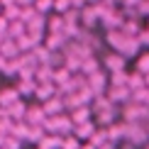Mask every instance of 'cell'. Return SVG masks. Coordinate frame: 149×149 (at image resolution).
Wrapping results in <instances>:
<instances>
[{
  "label": "cell",
  "instance_id": "cell-5",
  "mask_svg": "<svg viewBox=\"0 0 149 149\" xmlns=\"http://www.w3.org/2000/svg\"><path fill=\"white\" fill-rule=\"evenodd\" d=\"M47 120V115H44V110H42V103H34V105H27V115H24V122L27 125H39L42 127V122Z\"/></svg>",
  "mask_w": 149,
  "mask_h": 149
},
{
  "label": "cell",
  "instance_id": "cell-4",
  "mask_svg": "<svg viewBox=\"0 0 149 149\" xmlns=\"http://www.w3.org/2000/svg\"><path fill=\"white\" fill-rule=\"evenodd\" d=\"M86 81H88V88L93 95H105V91H108V73L105 71H98L93 73V76H86Z\"/></svg>",
  "mask_w": 149,
  "mask_h": 149
},
{
  "label": "cell",
  "instance_id": "cell-43",
  "mask_svg": "<svg viewBox=\"0 0 149 149\" xmlns=\"http://www.w3.org/2000/svg\"><path fill=\"white\" fill-rule=\"evenodd\" d=\"M147 29H149V17H147Z\"/></svg>",
  "mask_w": 149,
  "mask_h": 149
},
{
  "label": "cell",
  "instance_id": "cell-21",
  "mask_svg": "<svg viewBox=\"0 0 149 149\" xmlns=\"http://www.w3.org/2000/svg\"><path fill=\"white\" fill-rule=\"evenodd\" d=\"M54 69L52 66H37L34 69V83H52Z\"/></svg>",
  "mask_w": 149,
  "mask_h": 149
},
{
  "label": "cell",
  "instance_id": "cell-19",
  "mask_svg": "<svg viewBox=\"0 0 149 149\" xmlns=\"http://www.w3.org/2000/svg\"><path fill=\"white\" fill-rule=\"evenodd\" d=\"M34 88H37L34 78H20V81H17V86H15V91L20 93V98H24V95H34Z\"/></svg>",
  "mask_w": 149,
  "mask_h": 149
},
{
  "label": "cell",
  "instance_id": "cell-11",
  "mask_svg": "<svg viewBox=\"0 0 149 149\" xmlns=\"http://www.w3.org/2000/svg\"><path fill=\"white\" fill-rule=\"evenodd\" d=\"M71 122H73V127L76 125H83V122H91L93 120V113H91V105H81V108L76 110H71Z\"/></svg>",
  "mask_w": 149,
  "mask_h": 149
},
{
  "label": "cell",
  "instance_id": "cell-28",
  "mask_svg": "<svg viewBox=\"0 0 149 149\" xmlns=\"http://www.w3.org/2000/svg\"><path fill=\"white\" fill-rule=\"evenodd\" d=\"M108 86H127V71L108 73Z\"/></svg>",
  "mask_w": 149,
  "mask_h": 149
},
{
  "label": "cell",
  "instance_id": "cell-6",
  "mask_svg": "<svg viewBox=\"0 0 149 149\" xmlns=\"http://www.w3.org/2000/svg\"><path fill=\"white\" fill-rule=\"evenodd\" d=\"M20 100V93L15 91V86H5V88H0V110H8L12 103Z\"/></svg>",
  "mask_w": 149,
  "mask_h": 149
},
{
  "label": "cell",
  "instance_id": "cell-33",
  "mask_svg": "<svg viewBox=\"0 0 149 149\" xmlns=\"http://www.w3.org/2000/svg\"><path fill=\"white\" fill-rule=\"evenodd\" d=\"M34 15H37V10L32 8V5H27V8H22V12H20V22H24V24H27Z\"/></svg>",
  "mask_w": 149,
  "mask_h": 149
},
{
  "label": "cell",
  "instance_id": "cell-7",
  "mask_svg": "<svg viewBox=\"0 0 149 149\" xmlns=\"http://www.w3.org/2000/svg\"><path fill=\"white\" fill-rule=\"evenodd\" d=\"M5 115H8L12 122H22V120H24V115H27V103H24L22 98H20L17 103H12L10 108L5 110Z\"/></svg>",
  "mask_w": 149,
  "mask_h": 149
},
{
  "label": "cell",
  "instance_id": "cell-39",
  "mask_svg": "<svg viewBox=\"0 0 149 149\" xmlns=\"http://www.w3.org/2000/svg\"><path fill=\"white\" fill-rule=\"evenodd\" d=\"M17 0H0V8H8V5H15Z\"/></svg>",
  "mask_w": 149,
  "mask_h": 149
},
{
  "label": "cell",
  "instance_id": "cell-15",
  "mask_svg": "<svg viewBox=\"0 0 149 149\" xmlns=\"http://www.w3.org/2000/svg\"><path fill=\"white\" fill-rule=\"evenodd\" d=\"M122 42H125V34H122V29H108V32H105V44L113 49V52H120Z\"/></svg>",
  "mask_w": 149,
  "mask_h": 149
},
{
  "label": "cell",
  "instance_id": "cell-9",
  "mask_svg": "<svg viewBox=\"0 0 149 149\" xmlns=\"http://www.w3.org/2000/svg\"><path fill=\"white\" fill-rule=\"evenodd\" d=\"M0 56H3V59H17V56H20L15 39H10V37H0Z\"/></svg>",
  "mask_w": 149,
  "mask_h": 149
},
{
  "label": "cell",
  "instance_id": "cell-42",
  "mask_svg": "<svg viewBox=\"0 0 149 149\" xmlns=\"http://www.w3.org/2000/svg\"><path fill=\"white\" fill-rule=\"evenodd\" d=\"M3 142H5V134H0V147H3Z\"/></svg>",
  "mask_w": 149,
  "mask_h": 149
},
{
  "label": "cell",
  "instance_id": "cell-3",
  "mask_svg": "<svg viewBox=\"0 0 149 149\" xmlns=\"http://www.w3.org/2000/svg\"><path fill=\"white\" fill-rule=\"evenodd\" d=\"M78 22L83 29H93L98 22H100V17H98V8L95 5H86L83 10H78Z\"/></svg>",
  "mask_w": 149,
  "mask_h": 149
},
{
  "label": "cell",
  "instance_id": "cell-38",
  "mask_svg": "<svg viewBox=\"0 0 149 149\" xmlns=\"http://www.w3.org/2000/svg\"><path fill=\"white\" fill-rule=\"evenodd\" d=\"M17 5L20 8H27V5H34V0H17Z\"/></svg>",
  "mask_w": 149,
  "mask_h": 149
},
{
  "label": "cell",
  "instance_id": "cell-2",
  "mask_svg": "<svg viewBox=\"0 0 149 149\" xmlns=\"http://www.w3.org/2000/svg\"><path fill=\"white\" fill-rule=\"evenodd\" d=\"M103 69L108 71V73H117V71H127V59L122 56V54H117V52H110L108 56L103 59Z\"/></svg>",
  "mask_w": 149,
  "mask_h": 149
},
{
  "label": "cell",
  "instance_id": "cell-41",
  "mask_svg": "<svg viewBox=\"0 0 149 149\" xmlns=\"http://www.w3.org/2000/svg\"><path fill=\"white\" fill-rule=\"evenodd\" d=\"M144 88H149V73H144Z\"/></svg>",
  "mask_w": 149,
  "mask_h": 149
},
{
  "label": "cell",
  "instance_id": "cell-37",
  "mask_svg": "<svg viewBox=\"0 0 149 149\" xmlns=\"http://www.w3.org/2000/svg\"><path fill=\"white\" fill-rule=\"evenodd\" d=\"M98 149H117V144H115V142H105V144H100Z\"/></svg>",
  "mask_w": 149,
  "mask_h": 149
},
{
  "label": "cell",
  "instance_id": "cell-13",
  "mask_svg": "<svg viewBox=\"0 0 149 149\" xmlns=\"http://www.w3.org/2000/svg\"><path fill=\"white\" fill-rule=\"evenodd\" d=\"M56 95V86L54 83H37V88H34V98L39 103H47L49 98H54Z\"/></svg>",
  "mask_w": 149,
  "mask_h": 149
},
{
  "label": "cell",
  "instance_id": "cell-31",
  "mask_svg": "<svg viewBox=\"0 0 149 149\" xmlns=\"http://www.w3.org/2000/svg\"><path fill=\"white\" fill-rule=\"evenodd\" d=\"M71 10V0H54V12L56 15H66Z\"/></svg>",
  "mask_w": 149,
  "mask_h": 149
},
{
  "label": "cell",
  "instance_id": "cell-20",
  "mask_svg": "<svg viewBox=\"0 0 149 149\" xmlns=\"http://www.w3.org/2000/svg\"><path fill=\"white\" fill-rule=\"evenodd\" d=\"M61 139H64L61 134H44L37 149H61Z\"/></svg>",
  "mask_w": 149,
  "mask_h": 149
},
{
  "label": "cell",
  "instance_id": "cell-23",
  "mask_svg": "<svg viewBox=\"0 0 149 149\" xmlns=\"http://www.w3.org/2000/svg\"><path fill=\"white\" fill-rule=\"evenodd\" d=\"M24 32H27V27H24V22L15 20V22H8V34H5V37H10V39H17V37H22Z\"/></svg>",
  "mask_w": 149,
  "mask_h": 149
},
{
  "label": "cell",
  "instance_id": "cell-14",
  "mask_svg": "<svg viewBox=\"0 0 149 149\" xmlns=\"http://www.w3.org/2000/svg\"><path fill=\"white\" fill-rule=\"evenodd\" d=\"M66 37L64 34H44V42H42V44H44L49 52H61V49L66 47Z\"/></svg>",
  "mask_w": 149,
  "mask_h": 149
},
{
  "label": "cell",
  "instance_id": "cell-1",
  "mask_svg": "<svg viewBox=\"0 0 149 149\" xmlns=\"http://www.w3.org/2000/svg\"><path fill=\"white\" fill-rule=\"evenodd\" d=\"M105 98H108L113 105H125L132 100V93H130L127 86H108V91H105Z\"/></svg>",
  "mask_w": 149,
  "mask_h": 149
},
{
  "label": "cell",
  "instance_id": "cell-44",
  "mask_svg": "<svg viewBox=\"0 0 149 149\" xmlns=\"http://www.w3.org/2000/svg\"><path fill=\"white\" fill-rule=\"evenodd\" d=\"M0 10H3V8H0Z\"/></svg>",
  "mask_w": 149,
  "mask_h": 149
},
{
  "label": "cell",
  "instance_id": "cell-27",
  "mask_svg": "<svg viewBox=\"0 0 149 149\" xmlns=\"http://www.w3.org/2000/svg\"><path fill=\"white\" fill-rule=\"evenodd\" d=\"M134 71L137 73H149V52H144V54H139L137 56V64H134Z\"/></svg>",
  "mask_w": 149,
  "mask_h": 149
},
{
  "label": "cell",
  "instance_id": "cell-17",
  "mask_svg": "<svg viewBox=\"0 0 149 149\" xmlns=\"http://www.w3.org/2000/svg\"><path fill=\"white\" fill-rule=\"evenodd\" d=\"M47 34H64V17L61 15H49L47 17Z\"/></svg>",
  "mask_w": 149,
  "mask_h": 149
},
{
  "label": "cell",
  "instance_id": "cell-8",
  "mask_svg": "<svg viewBox=\"0 0 149 149\" xmlns=\"http://www.w3.org/2000/svg\"><path fill=\"white\" fill-rule=\"evenodd\" d=\"M95 130H98V127H95V122L91 120V122H83V125H76L71 134H73L78 142H88V139L93 137V132H95Z\"/></svg>",
  "mask_w": 149,
  "mask_h": 149
},
{
  "label": "cell",
  "instance_id": "cell-30",
  "mask_svg": "<svg viewBox=\"0 0 149 149\" xmlns=\"http://www.w3.org/2000/svg\"><path fill=\"white\" fill-rule=\"evenodd\" d=\"M132 103H137V105H147V108H149V88H139V91H134V93H132Z\"/></svg>",
  "mask_w": 149,
  "mask_h": 149
},
{
  "label": "cell",
  "instance_id": "cell-34",
  "mask_svg": "<svg viewBox=\"0 0 149 149\" xmlns=\"http://www.w3.org/2000/svg\"><path fill=\"white\" fill-rule=\"evenodd\" d=\"M137 42H139V47H149V29L147 27H142V32L137 34Z\"/></svg>",
  "mask_w": 149,
  "mask_h": 149
},
{
  "label": "cell",
  "instance_id": "cell-18",
  "mask_svg": "<svg viewBox=\"0 0 149 149\" xmlns=\"http://www.w3.org/2000/svg\"><path fill=\"white\" fill-rule=\"evenodd\" d=\"M120 29H122V34H125V37H137V34L142 32V22L134 20V17H127V20L122 22Z\"/></svg>",
  "mask_w": 149,
  "mask_h": 149
},
{
  "label": "cell",
  "instance_id": "cell-24",
  "mask_svg": "<svg viewBox=\"0 0 149 149\" xmlns=\"http://www.w3.org/2000/svg\"><path fill=\"white\" fill-rule=\"evenodd\" d=\"M127 88L130 93H134V91H139V88H144V76L142 73H127Z\"/></svg>",
  "mask_w": 149,
  "mask_h": 149
},
{
  "label": "cell",
  "instance_id": "cell-40",
  "mask_svg": "<svg viewBox=\"0 0 149 149\" xmlns=\"http://www.w3.org/2000/svg\"><path fill=\"white\" fill-rule=\"evenodd\" d=\"M81 149H95V147H93L91 142H81Z\"/></svg>",
  "mask_w": 149,
  "mask_h": 149
},
{
  "label": "cell",
  "instance_id": "cell-22",
  "mask_svg": "<svg viewBox=\"0 0 149 149\" xmlns=\"http://www.w3.org/2000/svg\"><path fill=\"white\" fill-rule=\"evenodd\" d=\"M15 44H17V52H20V54H27V52H32L34 47H39V44H34V42H32V37H29L27 32H24L22 37H17Z\"/></svg>",
  "mask_w": 149,
  "mask_h": 149
},
{
  "label": "cell",
  "instance_id": "cell-35",
  "mask_svg": "<svg viewBox=\"0 0 149 149\" xmlns=\"http://www.w3.org/2000/svg\"><path fill=\"white\" fill-rule=\"evenodd\" d=\"M139 3H142V0H122V8H125V10H132V8H137Z\"/></svg>",
  "mask_w": 149,
  "mask_h": 149
},
{
  "label": "cell",
  "instance_id": "cell-26",
  "mask_svg": "<svg viewBox=\"0 0 149 149\" xmlns=\"http://www.w3.org/2000/svg\"><path fill=\"white\" fill-rule=\"evenodd\" d=\"M32 8L39 12V15H49V12H54V0H34V5Z\"/></svg>",
  "mask_w": 149,
  "mask_h": 149
},
{
  "label": "cell",
  "instance_id": "cell-16",
  "mask_svg": "<svg viewBox=\"0 0 149 149\" xmlns=\"http://www.w3.org/2000/svg\"><path fill=\"white\" fill-rule=\"evenodd\" d=\"M98 71H103V66H100V59H98L95 54L81 61V73H83V76H93V73H98Z\"/></svg>",
  "mask_w": 149,
  "mask_h": 149
},
{
  "label": "cell",
  "instance_id": "cell-32",
  "mask_svg": "<svg viewBox=\"0 0 149 149\" xmlns=\"http://www.w3.org/2000/svg\"><path fill=\"white\" fill-rule=\"evenodd\" d=\"M61 149H81V142L73 137V134H66V137L61 139Z\"/></svg>",
  "mask_w": 149,
  "mask_h": 149
},
{
  "label": "cell",
  "instance_id": "cell-36",
  "mask_svg": "<svg viewBox=\"0 0 149 149\" xmlns=\"http://www.w3.org/2000/svg\"><path fill=\"white\" fill-rule=\"evenodd\" d=\"M5 34H8V20L0 15V37H5Z\"/></svg>",
  "mask_w": 149,
  "mask_h": 149
},
{
  "label": "cell",
  "instance_id": "cell-12",
  "mask_svg": "<svg viewBox=\"0 0 149 149\" xmlns=\"http://www.w3.org/2000/svg\"><path fill=\"white\" fill-rule=\"evenodd\" d=\"M42 110H44V115H47V117L61 115V113H64V100H61L59 95H54V98H49L47 103H42Z\"/></svg>",
  "mask_w": 149,
  "mask_h": 149
},
{
  "label": "cell",
  "instance_id": "cell-25",
  "mask_svg": "<svg viewBox=\"0 0 149 149\" xmlns=\"http://www.w3.org/2000/svg\"><path fill=\"white\" fill-rule=\"evenodd\" d=\"M0 12H3V17H5L8 22H15V20H20V12H22V8L15 3V5H8V8H3Z\"/></svg>",
  "mask_w": 149,
  "mask_h": 149
},
{
  "label": "cell",
  "instance_id": "cell-29",
  "mask_svg": "<svg viewBox=\"0 0 149 149\" xmlns=\"http://www.w3.org/2000/svg\"><path fill=\"white\" fill-rule=\"evenodd\" d=\"M88 142H91V144L95 147V149L100 147V144H105V142H110V139H108V132H105V127H100V130H95V132H93V137H91Z\"/></svg>",
  "mask_w": 149,
  "mask_h": 149
},
{
  "label": "cell",
  "instance_id": "cell-10",
  "mask_svg": "<svg viewBox=\"0 0 149 149\" xmlns=\"http://www.w3.org/2000/svg\"><path fill=\"white\" fill-rule=\"evenodd\" d=\"M139 42H137V37H125V42H122V47H120V52L117 54H122L125 59L130 56H139Z\"/></svg>",
  "mask_w": 149,
  "mask_h": 149
}]
</instances>
